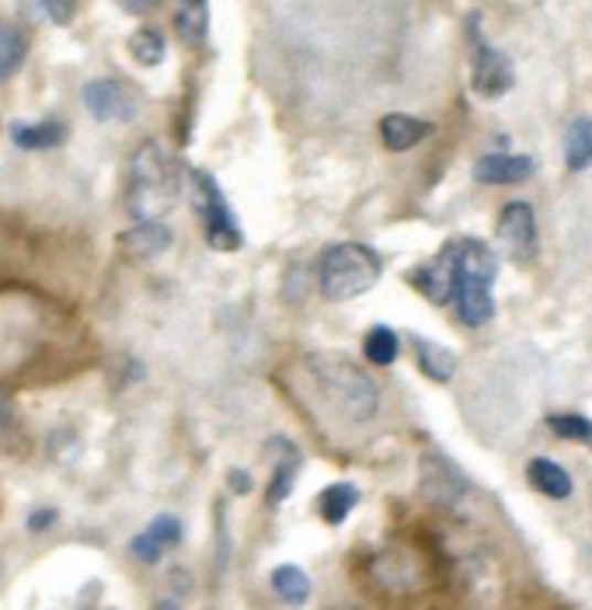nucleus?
Listing matches in <instances>:
<instances>
[{
  "label": "nucleus",
  "mask_w": 592,
  "mask_h": 610,
  "mask_svg": "<svg viewBox=\"0 0 592 610\" xmlns=\"http://www.w3.org/2000/svg\"><path fill=\"white\" fill-rule=\"evenodd\" d=\"M306 366V381H311L314 395L321 398V405L338 416L348 426L369 422L380 408V390L369 381V374L338 353H314L303 360Z\"/></svg>",
  "instance_id": "1"
},
{
  "label": "nucleus",
  "mask_w": 592,
  "mask_h": 610,
  "mask_svg": "<svg viewBox=\"0 0 592 610\" xmlns=\"http://www.w3.org/2000/svg\"><path fill=\"white\" fill-rule=\"evenodd\" d=\"M182 195V164L158 140H147L126 174V210L133 221H158Z\"/></svg>",
  "instance_id": "2"
},
{
  "label": "nucleus",
  "mask_w": 592,
  "mask_h": 610,
  "mask_svg": "<svg viewBox=\"0 0 592 610\" xmlns=\"http://www.w3.org/2000/svg\"><path fill=\"white\" fill-rule=\"evenodd\" d=\"M498 276V258L485 242L456 237V314L467 329H481L495 318L492 282Z\"/></svg>",
  "instance_id": "3"
},
{
  "label": "nucleus",
  "mask_w": 592,
  "mask_h": 610,
  "mask_svg": "<svg viewBox=\"0 0 592 610\" xmlns=\"http://www.w3.org/2000/svg\"><path fill=\"white\" fill-rule=\"evenodd\" d=\"M380 272H384V261L377 252L359 242H342L321 255L317 282L327 300L342 303V300H356L369 293L380 282Z\"/></svg>",
  "instance_id": "4"
},
{
  "label": "nucleus",
  "mask_w": 592,
  "mask_h": 610,
  "mask_svg": "<svg viewBox=\"0 0 592 610\" xmlns=\"http://www.w3.org/2000/svg\"><path fill=\"white\" fill-rule=\"evenodd\" d=\"M192 203H195V216H200V224H203L206 245L213 252L227 255L245 245V234H240V224L234 221L227 195L216 185L209 171H192Z\"/></svg>",
  "instance_id": "5"
},
{
  "label": "nucleus",
  "mask_w": 592,
  "mask_h": 610,
  "mask_svg": "<svg viewBox=\"0 0 592 610\" xmlns=\"http://www.w3.org/2000/svg\"><path fill=\"white\" fill-rule=\"evenodd\" d=\"M467 35H471V63L474 74L471 84L481 98H502L516 84V71L506 53H498L492 42L481 35V18L471 14L467 18Z\"/></svg>",
  "instance_id": "6"
},
{
  "label": "nucleus",
  "mask_w": 592,
  "mask_h": 610,
  "mask_svg": "<svg viewBox=\"0 0 592 610\" xmlns=\"http://www.w3.org/2000/svg\"><path fill=\"white\" fill-rule=\"evenodd\" d=\"M495 237L516 266H530V261L537 258V252H540L534 206L530 203H506V210H502V216H498Z\"/></svg>",
  "instance_id": "7"
},
{
  "label": "nucleus",
  "mask_w": 592,
  "mask_h": 610,
  "mask_svg": "<svg viewBox=\"0 0 592 610\" xmlns=\"http://www.w3.org/2000/svg\"><path fill=\"white\" fill-rule=\"evenodd\" d=\"M408 282L426 300H432L435 308L450 303L453 300V290H456V242H446L443 252L435 255L432 261H426V266H419V269H411L408 272Z\"/></svg>",
  "instance_id": "8"
},
{
  "label": "nucleus",
  "mask_w": 592,
  "mask_h": 610,
  "mask_svg": "<svg viewBox=\"0 0 592 610\" xmlns=\"http://www.w3.org/2000/svg\"><path fill=\"white\" fill-rule=\"evenodd\" d=\"M84 105L98 122H133L137 101L126 87L112 77H95L84 84Z\"/></svg>",
  "instance_id": "9"
},
{
  "label": "nucleus",
  "mask_w": 592,
  "mask_h": 610,
  "mask_svg": "<svg viewBox=\"0 0 592 610\" xmlns=\"http://www.w3.org/2000/svg\"><path fill=\"white\" fill-rule=\"evenodd\" d=\"M537 161L526 154H485L474 161V179L481 185H519L534 179Z\"/></svg>",
  "instance_id": "10"
},
{
  "label": "nucleus",
  "mask_w": 592,
  "mask_h": 610,
  "mask_svg": "<svg viewBox=\"0 0 592 610\" xmlns=\"http://www.w3.org/2000/svg\"><path fill=\"white\" fill-rule=\"evenodd\" d=\"M179 541H182V523L174 520L171 513H161L143 534L133 537V544H129V548H133V555H137L140 561L158 565V561L164 558L168 548H179Z\"/></svg>",
  "instance_id": "11"
},
{
  "label": "nucleus",
  "mask_w": 592,
  "mask_h": 610,
  "mask_svg": "<svg viewBox=\"0 0 592 610\" xmlns=\"http://www.w3.org/2000/svg\"><path fill=\"white\" fill-rule=\"evenodd\" d=\"M171 248V231L158 221H137L133 231L119 234V252L133 261L158 258Z\"/></svg>",
  "instance_id": "12"
},
{
  "label": "nucleus",
  "mask_w": 592,
  "mask_h": 610,
  "mask_svg": "<svg viewBox=\"0 0 592 610\" xmlns=\"http://www.w3.org/2000/svg\"><path fill=\"white\" fill-rule=\"evenodd\" d=\"M426 137H432V122H426V119H415L405 113H394V116L380 119V140L387 150H394V154H405V150L419 147Z\"/></svg>",
  "instance_id": "13"
},
{
  "label": "nucleus",
  "mask_w": 592,
  "mask_h": 610,
  "mask_svg": "<svg viewBox=\"0 0 592 610\" xmlns=\"http://www.w3.org/2000/svg\"><path fill=\"white\" fill-rule=\"evenodd\" d=\"M11 140L21 150H53L67 140V122L63 119H42V122H14Z\"/></svg>",
  "instance_id": "14"
},
{
  "label": "nucleus",
  "mask_w": 592,
  "mask_h": 610,
  "mask_svg": "<svg viewBox=\"0 0 592 610\" xmlns=\"http://www.w3.org/2000/svg\"><path fill=\"white\" fill-rule=\"evenodd\" d=\"M526 478H530V485L543 495L551 499H568L572 495V474H568L561 464L547 461V457H537V461H530V468H526Z\"/></svg>",
  "instance_id": "15"
},
{
  "label": "nucleus",
  "mask_w": 592,
  "mask_h": 610,
  "mask_svg": "<svg viewBox=\"0 0 592 610\" xmlns=\"http://www.w3.org/2000/svg\"><path fill=\"white\" fill-rule=\"evenodd\" d=\"M174 32H179L189 46L203 42L209 35V0H179V11H174Z\"/></svg>",
  "instance_id": "16"
},
{
  "label": "nucleus",
  "mask_w": 592,
  "mask_h": 610,
  "mask_svg": "<svg viewBox=\"0 0 592 610\" xmlns=\"http://www.w3.org/2000/svg\"><path fill=\"white\" fill-rule=\"evenodd\" d=\"M359 506V489L348 485V482H338V485H327L321 495H317V513L324 523H332V527H338V523H345V516L353 513Z\"/></svg>",
  "instance_id": "17"
},
{
  "label": "nucleus",
  "mask_w": 592,
  "mask_h": 610,
  "mask_svg": "<svg viewBox=\"0 0 592 610\" xmlns=\"http://www.w3.org/2000/svg\"><path fill=\"white\" fill-rule=\"evenodd\" d=\"M415 356H419L422 374L432 377V381H440V384H446L456 374V356L450 353L446 345H440V342L415 339Z\"/></svg>",
  "instance_id": "18"
},
{
  "label": "nucleus",
  "mask_w": 592,
  "mask_h": 610,
  "mask_svg": "<svg viewBox=\"0 0 592 610\" xmlns=\"http://www.w3.org/2000/svg\"><path fill=\"white\" fill-rule=\"evenodd\" d=\"M564 164L568 171L592 168V119H575L564 133Z\"/></svg>",
  "instance_id": "19"
},
{
  "label": "nucleus",
  "mask_w": 592,
  "mask_h": 610,
  "mask_svg": "<svg viewBox=\"0 0 592 610\" xmlns=\"http://www.w3.org/2000/svg\"><path fill=\"white\" fill-rule=\"evenodd\" d=\"M297 471H300V450L290 443L287 447V457H276V474H272V485L266 492V506L276 510L290 499L293 492V482H297Z\"/></svg>",
  "instance_id": "20"
},
{
  "label": "nucleus",
  "mask_w": 592,
  "mask_h": 610,
  "mask_svg": "<svg viewBox=\"0 0 592 610\" xmlns=\"http://www.w3.org/2000/svg\"><path fill=\"white\" fill-rule=\"evenodd\" d=\"M272 590L279 600H287L293 607L311 600V576H306L300 565H279L272 572Z\"/></svg>",
  "instance_id": "21"
},
{
  "label": "nucleus",
  "mask_w": 592,
  "mask_h": 610,
  "mask_svg": "<svg viewBox=\"0 0 592 610\" xmlns=\"http://www.w3.org/2000/svg\"><path fill=\"white\" fill-rule=\"evenodd\" d=\"M25 53H29V39L21 35V29L0 21V84L18 74V67L25 63Z\"/></svg>",
  "instance_id": "22"
},
{
  "label": "nucleus",
  "mask_w": 592,
  "mask_h": 610,
  "mask_svg": "<svg viewBox=\"0 0 592 610\" xmlns=\"http://www.w3.org/2000/svg\"><path fill=\"white\" fill-rule=\"evenodd\" d=\"M363 353L373 366H390L401 356V339L394 329H387V324H377V329H369V335L363 342Z\"/></svg>",
  "instance_id": "23"
},
{
  "label": "nucleus",
  "mask_w": 592,
  "mask_h": 610,
  "mask_svg": "<svg viewBox=\"0 0 592 610\" xmlns=\"http://www.w3.org/2000/svg\"><path fill=\"white\" fill-rule=\"evenodd\" d=\"M164 53H168V39L158 29H140L129 35V56H133L140 67H161Z\"/></svg>",
  "instance_id": "24"
},
{
  "label": "nucleus",
  "mask_w": 592,
  "mask_h": 610,
  "mask_svg": "<svg viewBox=\"0 0 592 610\" xmlns=\"http://www.w3.org/2000/svg\"><path fill=\"white\" fill-rule=\"evenodd\" d=\"M547 429L568 443H582L592 450V422L585 416H575V411H561V416H547Z\"/></svg>",
  "instance_id": "25"
},
{
  "label": "nucleus",
  "mask_w": 592,
  "mask_h": 610,
  "mask_svg": "<svg viewBox=\"0 0 592 610\" xmlns=\"http://www.w3.org/2000/svg\"><path fill=\"white\" fill-rule=\"evenodd\" d=\"M46 4V18L53 25H71L74 21V11H77V0H42Z\"/></svg>",
  "instance_id": "26"
},
{
  "label": "nucleus",
  "mask_w": 592,
  "mask_h": 610,
  "mask_svg": "<svg viewBox=\"0 0 592 610\" xmlns=\"http://www.w3.org/2000/svg\"><path fill=\"white\" fill-rule=\"evenodd\" d=\"M227 485H230V492H237V495H248V492H251V474L240 471V468H234V471L227 474Z\"/></svg>",
  "instance_id": "27"
},
{
  "label": "nucleus",
  "mask_w": 592,
  "mask_h": 610,
  "mask_svg": "<svg viewBox=\"0 0 592 610\" xmlns=\"http://www.w3.org/2000/svg\"><path fill=\"white\" fill-rule=\"evenodd\" d=\"M21 14H25V21H32V25H39V21H46V4H42V0H21Z\"/></svg>",
  "instance_id": "28"
},
{
  "label": "nucleus",
  "mask_w": 592,
  "mask_h": 610,
  "mask_svg": "<svg viewBox=\"0 0 592 610\" xmlns=\"http://www.w3.org/2000/svg\"><path fill=\"white\" fill-rule=\"evenodd\" d=\"M116 4L126 11V14H147V11H153L161 4V0H116Z\"/></svg>",
  "instance_id": "29"
},
{
  "label": "nucleus",
  "mask_w": 592,
  "mask_h": 610,
  "mask_svg": "<svg viewBox=\"0 0 592 610\" xmlns=\"http://www.w3.org/2000/svg\"><path fill=\"white\" fill-rule=\"evenodd\" d=\"M53 523H56V510H35L29 516V531H46Z\"/></svg>",
  "instance_id": "30"
},
{
  "label": "nucleus",
  "mask_w": 592,
  "mask_h": 610,
  "mask_svg": "<svg viewBox=\"0 0 592 610\" xmlns=\"http://www.w3.org/2000/svg\"><path fill=\"white\" fill-rule=\"evenodd\" d=\"M8 419H11V398L4 395V387H0V429L8 426Z\"/></svg>",
  "instance_id": "31"
}]
</instances>
